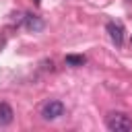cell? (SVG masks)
I'll return each instance as SVG.
<instances>
[{"instance_id": "3", "label": "cell", "mask_w": 132, "mask_h": 132, "mask_svg": "<svg viewBox=\"0 0 132 132\" xmlns=\"http://www.w3.org/2000/svg\"><path fill=\"white\" fill-rule=\"evenodd\" d=\"M107 33H109V39H111L118 47L124 43V27H122V23L109 21V23H107Z\"/></svg>"}, {"instance_id": "1", "label": "cell", "mask_w": 132, "mask_h": 132, "mask_svg": "<svg viewBox=\"0 0 132 132\" xmlns=\"http://www.w3.org/2000/svg\"><path fill=\"white\" fill-rule=\"evenodd\" d=\"M105 126L111 132H128V130H132V120L122 111H111L105 118Z\"/></svg>"}, {"instance_id": "7", "label": "cell", "mask_w": 132, "mask_h": 132, "mask_svg": "<svg viewBox=\"0 0 132 132\" xmlns=\"http://www.w3.org/2000/svg\"><path fill=\"white\" fill-rule=\"evenodd\" d=\"M33 4H35V6H39V4H41V0H33Z\"/></svg>"}, {"instance_id": "2", "label": "cell", "mask_w": 132, "mask_h": 132, "mask_svg": "<svg viewBox=\"0 0 132 132\" xmlns=\"http://www.w3.org/2000/svg\"><path fill=\"white\" fill-rule=\"evenodd\" d=\"M41 116L45 120H56V118L64 116V103L62 101H47V103H43Z\"/></svg>"}, {"instance_id": "5", "label": "cell", "mask_w": 132, "mask_h": 132, "mask_svg": "<svg viewBox=\"0 0 132 132\" xmlns=\"http://www.w3.org/2000/svg\"><path fill=\"white\" fill-rule=\"evenodd\" d=\"M12 107L8 103H0V126H8L12 122Z\"/></svg>"}, {"instance_id": "4", "label": "cell", "mask_w": 132, "mask_h": 132, "mask_svg": "<svg viewBox=\"0 0 132 132\" xmlns=\"http://www.w3.org/2000/svg\"><path fill=\"white\" fill-rule=\"evenodd\" d=\"M25 27L29 29V31H41L43 29V21L37 16V14H25Z\"/></svg>"}, {"instance_id": "6", "label": "cell", "mask_w": 132, "mask_h": 132, "mask_svg": "<svg viewBox=\"0 0 132 132\" xmlns=\"http://www.w3.org/2000/svg\"><path fill=\"white\" fill-rule=\"evenodd\" d=\"M87 60H85V56H74V54H68L66 56V64L68 66H74V68H78V66H82Z\"/></svg>"}]
</instances>
